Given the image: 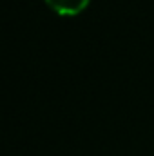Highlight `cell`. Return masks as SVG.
I'll return each mask as SVG.
<instances>
[{
	"label": "cell",
	"mask_w": 154,
	"mask_h": 156,
	"mask_svg": "<svg viewBox=\"0 0 154 156\" xmlns=\"http://www.w3.org/2000/svg\"><path fill=\"white\" fill-rule=\"evenodd\" d=\"M45 2L60 15H76L89 4V0H45Z\"/></svg>",
	"instance_id": "obj_1"
}]
</instances>
